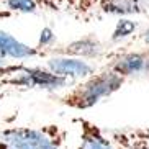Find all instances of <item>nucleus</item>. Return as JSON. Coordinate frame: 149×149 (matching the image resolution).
<instances>
[{"instance_id":"nucleus-1","label":"nucleus","mask_w":149,"mask_h":149,"mask_svg":"<svg viewBox=\"0 0 149 149\" xmlns=\"http://www.w3.org/2000/svg\"><path fill=\"white\" fill-rule=\"evenodd\" d=\"M126 77L108 69L102 72H93L88 77L82 79L80 84H75L69 92L61 97V103L74 110H88L100 103L103 98H108L123 87Z\"/></svg>"},{"instance_id":"nucleus-2","label":"nucleus","mask_w":149,"mask_h":149,"mask_svg":"<svg viewBox=\"0 0 149 149\" xmlns=\"http://www.w3.org/2000/svg\"><path fill=\"white\" fill-rule=\"evenodd\" d=\"M67 134L61 125L10 126L0 130V149H64Z\"/></svg>"},{"instance_id":"nucleus-3","label":"nucleus","mask_w":149,"mask_h":149,"mask_svg":"<svg viewBox=\"0 0 149 149\" xmlns=\"http://www.w3.org/2000/svg\"><path fill=\"white\" fill-rule=\"evenodd\" d=\"M0 85L25 90H59L70 85V80L56 75L46 67L25 64H0Z\"/></svg>"},{"instance_id":"nucleus-4","label":"nucleus","mask_w":149,"mask_h":149,"mask_svg":"<svg viewBox=\"0 0 149 149\" xmlns=\"http://www.w3.org/2000/svg\"><path fill=\"white\" fill-rule=\"evenodd\" d=\"M46 69L54 72L56 75H61L67 80H75V79H85L90 74L95 72V67L82 57H74V56H64V54H53L46 56Z\"/></svg>"},{"instance_id":"nucleus-5","label":"nucleus","mask_w":149,"mask_h":149,"mask_svg":"<svg viewBox=\"0 0 149 149\" xmlns=\"http://www.w3.org/2000/svg\"><path fill=\"white\" fill-rule=\"evenodd\" d=\"M74 123L79 126V143L75 149H116L113 139L98 125L90 120L77 116Z\"/></svg>"},{"instance_id":"nucleus-6","label":"nucleus","mask_w":149,"mask_h":149,"mask_svg":"<svg viewBox=\"0 0 149 149\" xmlns=\"http://www.w3.org/2000/svg\"><path fill=\"white\" fill-rule=\"evenodd\" d=\"M108 69L118 72L123 77L149 74V48L143 51L120 54L108 64Z\"/></svg>"},{"instance_id":"nucleus-7","label":"nucleus","mask_w":149,"mask_h":149,"mask_svg":"<svg viewBox=\"0 0 149 149\" xmlns=\"http://www.w3.org/2000/svg\"><path fill=\"white\" fill-rule=\"evenodd\" d=\"M0 53L5 59L23 61V59H33V57H46L48 53L40 48H31L28 44L22 43L10 33L0 30Z\"/></svg>"},{"instance_id":"nucleus-8","label":"nucleus","mask_w":149,"mask_h":149,"mask_svg":"<svg viewBox=\"0 0 149 149\" xmlns=\"http://www.w3.org/2000/svg\"><path fill=\"white\" fill-rule=\"evenodd\" d=\"M54 54H64V56H74V57H82V59H95L100 57L103 53V46L100 40L95 36H84L79 40L72 41L66 44L64 48L53 51Z\"/></svg>"},{"instance_id":"nucleus-9","label":"nucleus","mask_w":149,"mask_h":149,"mask_svg":"<svg viewBox=\"0 0 149 149\" xmlns=\"http://www.w3.org/2000/svg\"><path fill=\"white\" fill-rule=\"evenodd\" d=\"M116 149H149L148 130L134 131H111L108 133Z\"/></svg>"},{"instance_id":"nucleus-10","label":"nucleus","mask_w":149,"mask_h":149,"mask_svg":"<svg viewBox=\"0 0 149 149\" xmlns=\"http://www.w3.org/2000/svg\"><path fill=\"white\" fill-rule=\"evenodd\" d=\"M102 13L113 17H131L143 13L141 0H98Z\"/></svg>"},{"instance_id":"nucleus-11","label":"nucleus","mask_w":149,"mask_h":149,"mask_svg":"<svg viewBox=\"0 0 149 149\" xmlns=\"http://www.w3.org/2000/svg\"><path fill=\"white\" fill-rule=\"evenodd\" d=\"M136 30H138V23L134 20L128 17H120V20L116 22V25L113 28V33H111V41L116 43V41L126 40L131 35H134Z\"/></svg>"},{"instance_id":"nucleus-12","label":"nucleus","mask_w":149,"mask_h":149,"mask_svg":"<svg viewBox=\"0 0 149 149\" xmlns=\"http://www.w3.org/2000/svg\"><path fill=\"white\" fill-rule=\"evenodd\" d=\"M3 5L15 13H36L41 7V0H3Z\"/></svg>"},{"instance_id":"nucleus-13","label":"nucleus","mask_w":149,"mask_h":149,"mask_svg":"<svg viewBox=\"0 0 149 149\" xmlns=\"http://www.w3.org/2000/svg\"><path fill=\"white\" fill-rule=\"evenodd\" d=\"M54 40H56V35H54V31L51 30V28H43L40 33V40H38V46L36 48H40V49H49V46H53ZM48 53V51H46ZM49 56V54H48Z\"/></svg>"},{"instance_id":"nucleus-14","label":"nucleus","mask_w":149,"mask_h":149,"mask_svg":"<svg viewBox=\"0 0 149 149\" xmlns=\"http://www.w3.org/2000/svg\"><path fill=\"white\" fill-rule=\"evenodd\" d=\"M139 40L143 41V43L149 44V26L146 28V30H144V31H143V33H141V35H139Z\"/></svg>"},{"instance_id":"nucleus-15","label":"nucleus","mask_w":149,"mask_h":149,"mask_svg":"<svg viewBox=\"0 0 149 149\" xmlns=\"http://www.w3.org/2000/svg\"><path fill=\"white\" fill-rule=\"evenodd\" d=\"M5 61H7V59H5V57H3V54L0 53V64H3Z\"/></svg>"},{"instance_id":"nucleus-16","label":"nucleus","mask_w":149,"mask_h":149,"mask_svg":"<svg viewBox=\"0 0 149 149\" xmlns=\"http://www.w3.org/2000/svg\"><path fill=\"white\" fill-rule=\"evenodd\" d=\"M148 134H149V130H148Z\"/></svg>"}]
</instances>
